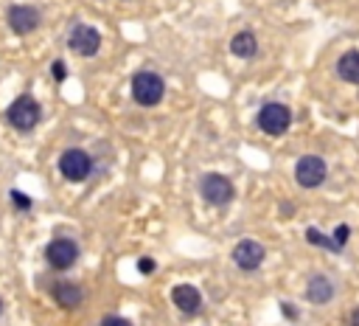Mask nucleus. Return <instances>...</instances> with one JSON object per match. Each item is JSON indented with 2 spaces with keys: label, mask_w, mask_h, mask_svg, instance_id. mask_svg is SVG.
<instances>
[{
  "label": "nucleus",
  "mask_w": 359,
  "mask_h": 326,
  "mask_svg": "<svg viewBox=\"0 0 359 326\" xmlns=\"http://www.w3.org/2000/svg\"><path fill=\"white\" fill-rule=\"evenodd\" d=\"M59 172L70 180V183H81L93 172V160L84 149H65L59 157Z\"/></svg>",
  "instance_id": "7ed1b4c3"
},
{
  "label": "nucleus",
  "mask_w": 359,
  "mask_h": 326,
  "mask_svg": "<svg viewBox=\"0 0 359 326\" xmlns=\"http://www.w3.org/2000/svg\"><path fill=\"white\" fill-rule=\"evenodd\" d=\"M292 124V113L284 104H264L258 113V127L266 135H284Z\"/></svg>",
  "instance_id": "39448f33"
},
{
  "label": "nucleus",
  "mask_w": 359,
  "mask_h": 326,
  "mask_svg": "<svg viewBox=\"0 0 359 326\" xmlns=\"http://www.w3.org/2000/svg\"><path fill=\"white\" fill-rule=\"evenodd\" d=\"M45 259H48V265L54 270H70L76 265V259H79V248H76L73 239L59 236V239H54L48 245V248H45Z\"/></svg>",
  "instance_id": "0eeeda50"
},
{
  "label": "nucleus",
  "mask_w": 359,
  "mask_h": 326,
  "mask_svg": "<svg viewBox=\"0 0 359 326\" xmlns=\"http://www.w3.org/2000/svg\"><path fill=\"white\" fill-rule=\"evenodd\" d=\"M281 312H284L287 318H298V309H295V307H289V304H281Z\"/></svg>",
  "instance_id": "4be33fe9"
},
{
  "label": "nucleus",
  "mask_w": 359,
  "mask_h": 326,
  "mask_svg": "<svg viewBox=\"0 0 359 326\" xmlns=\"http://www.w3.org/2000/svg\"><path fill=\"white\" fill-rule=\"evenodd\" d=\"M329 169H326V160L318 157V155H303L295 166V178L303 189H318L323 180H326Z\"/></svg>",
  "instance_id": "423d86ee"
},
{
  "label": "nucleus",
  "mask_w": 359,
  "mask_h": 326,
  "mask_svg": "<svg viewBox=\"0 0 359 326\" xmlns=\"http://www.w3.org/2000/svg\"><path fill=\"white\" fill-rule=\"evenodd\" d=\"M51 73H54V79H57V82H65V76H68V68H65V62H59V59H57V62L51 65Z\"/></svg>",
  "instance_id": "6ab92c4d"
},
{
  "label": "nucleus",
  "mask_w": 359,
  "mask_h": 326,
  "mask_svg": "<svg viewBox=\"0 0 359 326\" xmlns=\"http://www.w3.org/2000/svg\"><path fill=\"white\" fill-rule=\"evenodd\" d=\"M306 242H309V245H318V248H326V251H331V253H340L337 245H334L329 236H323L318 228H309V231H306Z\"/></svg>",
  "instance_id": "dca6fc26"
},
{
  "label": "nucleus",
  "mask_w": 359,
  "mask_h": 326,
  "mask_svg": "<svg viewBox=\"0 0 359 326\" xmlns=\"http://www.w3.org/2000/svg\"><path fill=\"white\" fill-rule=\"evenodd\" d=\"M51 296H54L57 304L65 307V309H76V307L81 304V298H84L81 287H76V284H70V281H59V284H54Z\"/></svg>",
  "instance_id": "ddd939ff"
},
{
  "label": "nucleus",
  "mask_w": 359,
  "mask_h": 326,
  "mask_svg": "<svg viewBox=\"0 0 359 326\" xmlns=\"http://www.w3.org/2000/svg\"><path fill=\"white\" fill-rule=\"evenodd\" d=\"M155 267H157V265H155V259H141V262H138V270H141L144 276L155 273Z\"/></svg>",
  "instance_id": "412c9836"
},
{
  "label": "nucleus",
  "mask_w": 359,
  "mask_h": 326,
  "mask_svg": "<svg viewBox=\"0 0 359 326\" xmlns=\"http://www.w3.org/2000/svg\"><path fill=\"white\" fill-rule=\"evenodd\" d=\"M6 23H9V28L14 31V34H31L37 26H39V12L34 9V6H26V3H20V6H12L9 9V15H6Z\"/></svg>",
  "instance_id": "1a4fd4ad"
},
{
  "label": "nucleus",
  "mask_w": 359,
  "mask_h": 326,
  "mask_svg": "<svg viewBox=\"0 0 359 326\" xmlns=\"http://www.w3.org/2000/svg\"><path fill=\"white\" fill-rule=\"evenodd\" d=\"M70 51H76L79 57H93L101 48V34L93 26H76L68 37Z\"/></svg>",
  "instance_id": "6e6552de"
},
{
  "label": "nucleus",
  "mask_w": 359,
  "mask_h": 326,
  "mask_svg": "<svg viewBox=\"0 0 359 326\" xmlns=\"http://www.w3.org/2000/svg\"><path fill=\"white\" fill-rule=\"evenodd\" d=\"M200 194L211 202V206H228V202L233 200V183L224 175L211 172L200 180Z\"/></svg>",
  "instance_id": "20e7f679"
},
{
  "label": "nucleus",
  "mask_w": 359,
  "mask_h": 326,
  "mask_svg": "<svg viewBox=\"0 0 359 326\" xmlns=\"http://www.w3.org/2000/svg\"><path fill=\"white\" fill-rule=\"evenodd\" d=\"M334 296V284L326 276H311L306 284V298L311 304H329Z\"/></svg>",
  "instance_id": "f8f14e48"
},
{
  "label": "nucleus",
  "mask_w": 359,
  "mask_h": 326,
  "mask_svg": "<svg viewBox=\"0 0 359 326\" xmlns=\"http://www.w3.org/2000/svg\"><path fill=\"white\" fill-rule=\"evenodd\" d=\"M171 298H174V307L186 315H197L202 309V296H200L197 287H191V284H180V287H174Z\"/></svg>",
  "instance_id": "9b49d317"
},
{
  "label": "nucleus",
  "mask_w": 359,
  "mask_h": 326,
  "mask_svg": "<svg viewBox=\"0 0 359 326\" xmlns=\"http://www.w3.org/2000/svg\"><path fill=\"white\" fill-rule=\"evenodd\" d=\"M39 115H42V110H39V104L34 102V96H28V93L17 96V99L9 104V110H6L9 124H12L14 130H20V133L34 130V127L39 124Z\"/></svg>",
  "instance_id": "f03ea898"
},
{
  "label": "nucleus",
  "mask_w": 359,
  "mask_h": 326,
  "mask_svg": "<svg viewBox=\"0 0 359 326\" xmlns=\"http://www.w3.org/2000/svg\"><path fill=\"white\" fill-rule=\"evenodd\" d=\"M337 73L348 85H359V51H348L337 62Z\"/></svg>",
  "instance_id": "4468645a"
},
{
  "label": "nucleus",
  "mask_w": 359,
  "mask_h": 326,
  "mask_svg": "<svg viewBox=\"0 0 359 326\" xmlns=\"http://www.w3.org/2000/svg\"><path fill=\"white\" fill-rule=\"evenodd\" d=\"M348 236H351V228H348V225H337V228H334V239H331V242H334L337 248L342 251V248H345V242H348Z\"/></svg>",
  "instance_id": "a211bd4d"
},
{
  "label": "nucleus",
  "mask_w": 359,
  "mask_h": 326,
  "mask_svg": "<svg viewBox=\"0 0 359 326\" xmlns=\"http://www.w3.org/2000/svg\"><path fill=\"white\" fill-rule=\"evenodd\" d=\"M101 326H132V323L126 318H121V315H110V318L101 320Z\"/></svg>",
  "instance_id": "aec40b11"
},
{
  "label": "nucleus",
  "mask_w": 359,
  "mask_h": 326,
  "mask_svg": "<svg viewBox=\"0 0 359 326\" xmlns=\"http://www.w3.org/2000/svg\"><path fill=\"white\" fill-rule=\"evenodd\" d=\"M351 326H359V309L351 312Z\"/></svg>",
  "instance_id": "5701e85b"
},
{
  "label": "nucleus",
  "mask_w": 359,
  "mask_h": 326,
  "mask_svg": "<svg viewBox=\"0 0 359 326\" xmlns=\"http://www.w3.org/2000/svg\"><path fill=\"white\" fill-rule=\"evenodd\" d=\"M233 262L242 270H258L264 262V245H258L255 239H242L233 248Z\"/></svg>",
  "instance_id": "9d476101"
},
{
  "label": "nucleus",
  "mask_w": 359,
  "mask_h": 326,
  "mask_svg": "<svg viewBox=\"0 0 359 326\" xmlns=\"http://www.w3.org/2000/svg\"><path fill=\"white\" fill-rule=\"evenodd\" d=\"M231 51H233L236 57H255V51H258L255 34H250V31H242V34H236V37L231 39Z\"/></svg>",
  "instance_id": "2eb2a0df"
},
{
  "label": "nucleus",
  "mask_w": 359,
  "mask_h": 326,
  "mask_svg": "<svg viewBox=\"0 0 359 326\" xmlns=\"http://www.w3.org/2000/svg\"><path fill=\"white\" fill-rule=\"evenodd\" d=\"M166 96V82L160 79V73L155 70H141L132 79V99L141 107H155L160 104Z\"/></svg>",
  "instance_id": "f257e3e1"
},
{
  "label": "nucleus",
  "mask_w": 359,
  "mask_h": 326,
  "mask_svg": "<svg viewBox=\"0 0 359 326\" xmlns=\"http://www.w3.org/2000/svg\"><path fill=\"white\" fill-rule=\"evenodd\" d=\"M0 312H3V298H0Z\"/></svg>",
  "instance_id": "b1692460"
},
{
  "label": "nucleus",
  "mask_w": 359,
  "mask_h": 326,
  "mask_svg": "<svg viewBox=\"0 0 359 326\" xmlns=\"http://www.w3.org/2000/svg\"><path fill=\"white\" fill-rule=\"evenodd\" d=\"M9 200L14 202V206H17L20 211H28V209L34 206V202H31V197H28V194H23L20 189H12V194H9Z\"/></svg>",
  "instance_id": "f3484780"
}]
</instances>
